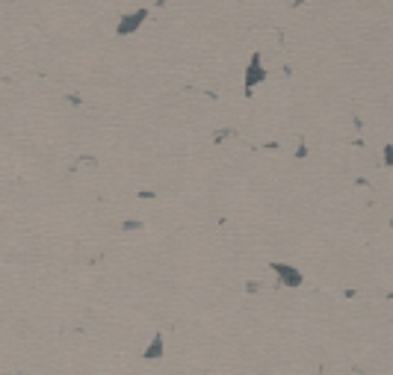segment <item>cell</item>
Wrapping results in <instances>:
<instances>
[{"mask_svg":"<svg viewBox=\"0 0 393 375\" xmlns=\"http://www.w3.org/2000/svg\"><path fill=\"white\" fill-rule=\"evenodd\" d=\"M148 18V9H136V12H127L124 18L119 21V27H116V33L119 35H130V33H136L139 27H142V21Z\"/></svg>","mask_w":393,"mask_h":375,"instance_id":"cell-1","label":"cell"},{"mask_svg":"<svg viewBox=\"0 0 393 375\" xmlns=\"http://www.w3.org/2000/svg\"><path fill=\"white\" fill-rule=\"evenodd\" d=\"M266 80V68H263V59H260V53H254L251 57V62H249V68H246V92H251L257 83H263Z\"/></svg>","mask_w":393,"mask_h":375,"instance_id":"cell-2","label":"cell"},{"mask_svg":"<svg viewBox=\"0 0 393 375\" xmlns=\"http://www.w3.org/2000/svg\"><path fill=\"white\" fill-rule=\"evenodd\" d=\"M272 269L287 287H298V284H302V272L293 269V266H287V263H272Z\"/></svg>","mask_w":393,"mask_h":375,"instance_id":"cell-3","label":"cell"},{"mask_svg":"<svg viewBox=\"0 0 393 375\" xmlns=\"http://www.w3.org/2000/svg\"><path fill=\"white\" fill-rule=\"evenodd\" d=\"M154 358H163V340L154 337L151 346H148V352H145V361H154Z\"/></svg>","mask_w":393,"mask_h":375,"instance_id":"cell-4","label":"cell"}]
</instances>
